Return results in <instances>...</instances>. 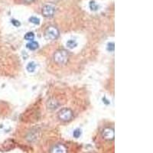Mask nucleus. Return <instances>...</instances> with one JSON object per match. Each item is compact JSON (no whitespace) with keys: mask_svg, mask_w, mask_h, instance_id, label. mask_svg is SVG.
Instances as JSON below:
<instances>
[{"mask_svg":"<svg viewBox=\"0 0 153 153\" xmlns=\"http://www.w3.org/2000/svg\"><path fill=\"white\" fill-rule=\"evenodd\" d=\"M53 58L56 64L59 65H64L67 64L69 60V52L65 49H59L54 52Z\"/></svg>","mask_w":153,"mask_h":153,"instance_id":"f257e3e1","label":"nucleus"},{"mask_svg":"<svg viewBox=\"0 0 153 153\" xmlns=\"http://www.w3.org/2000/svg\"><path fill=\"white\" fill-rule=\"evenodd\" d=\"M57 117L61 122H69L73 119L74 112L70 108L65 107L62 108L59 112L57 113Z\"/></svg>","mask_w":153,"mask_h":153,"instance_id":"f03ea898","label":"nucleus"},{"mask_svg":"<svg viewBox=\"0 0 153 153\" xmlns=\"http://www.w3.org/2000/svg\"><path fill=\"white\" fill-rule=\"evenodd\" d=\"M44 35H45V38L46 40L54 41L59 37V30L54 26H49L45 31Z\"/></svg>","mask_w":153,"mask_h":153,"instance_id":"7ed1b4c3","label":"nucleus"},{"mask_svg":"<svg viewBox=\"0 0 153 153\" xmlns=\"http://www.w3.org/2000/svg\"><path fill=\"white\" fill-rule=\"evenodd\" d=\"M55 12V7L52 5H45L42 8V13L45 17L51 18L52 17Z\"/></svg>","mask_w":153,"mask_h":153,"instance_id":"20e7f679","label":"nucleus"},{"mask_svg":"<svg viewBox=\"0 0 153 153\" xmlns=\"http://www.w3.org/2000/svg\"><path fill=\"white\" fill-rule=\"evenodd\" d=\"M102 136L104 139L110 141V140H113L114 139V129L110 127H106L103 129L102 132Z\"/></svg>","mask_w":153,"mask_h":153,"instance_id":"39448f33","label":"nucleus"},{"mask_svg":"<svg viewBox=\"0 0 153 153\" xmlns=\"http://www.w3.org/2000/svg\"><path fill=\"white\" fill-rule=\"evenodd\" d=\"M59 102L54 97L49 98L46 103V106L49 110H54L59 106Z\"/></svg>","mask_w":153,"mask_h":153,"instance_id":"423d86ee","label":"nucleus"},{"mask_svg":"<svg viewBox=\"0 0 153 153\" xmlns=\"http://www.w3.org/2000/svg\"><path fill=\"white\" fill-rule=\"evenodd\" d=\"M51 153H68V149L63 144H57L51 148Z\"/></svg>","mask_w":153,"mask_h":153,"instance_id":"0eeeda50","label":"nucleus"},{"mask_svg":"<svg viewBox=\"0 0 153 153\" xmlns=\"http://www.w3.org/2000/svg\"><path fill=\"white\" fill-rule=\"evenodd\" d=\"M38 43L36 42H34V41H31V42H29L26 45L27 48L29 49L31 51H35L36 49L38 48Z\"/></svg>","mask_w":153,"mask_h":153,"instance_id":"6e6552de","label":"nucleus"},{"mask_svg":"<svg viewBox=\"0 0 153 153\" xmlns=\"http://www.w3.org/2000/svg\"><path fill=\"white\" fill-rule=\"evenodd\" d=\"M36 68H37L36 63L34 62V61H31V62H29L28 65H27L26 69L29 73H33L35 70H36Z\"/></svg>","mask_w":153,"mask_h":153,"instance_id":"1a4fd4ad","label":"nucleus"},{"mask_svg":"<svg viewBox=\"0 0 153 153\" xmlns=\"http://www.w3.org/2000/svg\"><path fill=\"white\" fill-rule=\"evenodd\" d=\"M66 45L68 48L73 49L77 46V42H76V40H74V39H70V40H68V42H67Z\"/></svg>","mask_w":153,"mask_h":153,"instance_id":"9d476101","label":"nucleus"},{"mask_svg":"<svg viewBox=\"0 0 153 153\" xmlns=\"http://www.w3.org/2000/svg\"><path fill=\"white\" fill-rule=\"evenodd\" d=\"M89 6H90V9H91V11H94V12H96L99 9V5L97 4V2L94 0L91 1L90 2V4H89Z\"/></svg>","mask_w":153,"mask_h":153,"instance_id":"9b49d317","label":"nucleus"},{"mask_svg":"<svg viewBox=\"0 0 153 153\" xmlns=\"http://www.w3.org/2000/svg\"><path fill=\"white\" fill-rule=\"evenodd\" d=\"M24 38L26 41H28V42H31V41L34 40V38H35V34L33 32H28L25 35Z\"/></svg>","mask_w":153,"mask_h":153,"instance_id":"f8f14e48","label":"nucleus"},{"mask_svg":"<svg viewBox=\"0 0 153 153\" xmlns=\"http://www.w3.org/2000/svg\"><path fill=\"white\" fill-rule=\"evenodd\" d=\"M29 21H30V22L33 23V24H35V25L40 24V19L37 17H35V16H31V17H30Z\"/></svg>","mask_w":153,"mask_h":153,"instance_id":"ddd939ff","label":"nucleus"},{"mask_svg":"<svg viewBox=\"0 0 153 153\" xmlns=\"http://www.w3.org/2000/svg\"><path fill=\"white\" fill-rule=\"evenodd\" d=\"M80 135H81V130H80V129H76L74 131L73 136L74 137L76 138V139L80 137Z\"/></svg>","mask_w":153,"mask_h":153,"instance_id":"4468645a","label":"nucleus"},{"mask_svg":"<svg viewBox=\"0 0 153 153\" xmlns=\"http://www.w3.org/2000/svg\"><path fill=\"white\" fill-rule=\"evenodd\" d=\"M115 45L114 42H109L107 45V50L109 51H114Z\"/></svg>","mask_w":153,"mask_h":153,"instance_id":"2eb2a0df","label":"nucleus"},{"mask_svg":"<svg viewBox=\"0 0 153 153\" xmlns=\"http://www.w3.org/2000/svg\"><path fill=\"white\" fill-rule=\"evenodd\" d=\"M11 22H12V24L14 26L19 27V26H20V25H21V23L19 22V21H18V20H16V19H12Z\"/></svg>","mask_w":153,"mask_h":153,"instance_id":"dca6fc26","label":"nucleus"},{"mask_svg":"<svg viewBox=\"0 0 153 153\" xmlns=\"http://www.w3.org/2000/svg\"><path fill=\"white\" fill-rule=\"evenodd\" d=\"M24 1L26 2H33V1H35V0H24Z\"/></svg>","mask_w":153,"mask_h":153,"instance_id":"f3484780","label":"nucleus"}]
</instances>
